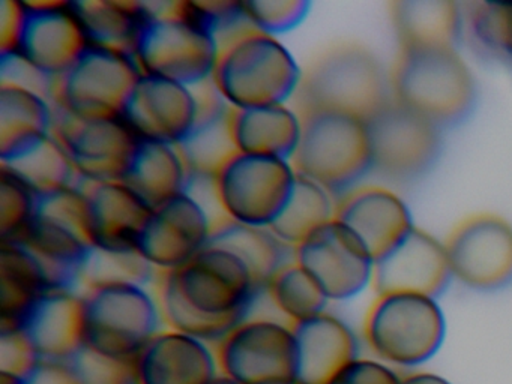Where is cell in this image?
Wrapping results in <instances>:
<instances>
[{
  "label": "cell",
  "mask_w": 512,
  "mask_h": 384,
  "mask_svg": "<svg viewBox=\"0 0 512 384\" xmlns=\"http://www.w3.org/2000/svg\"><path fill=\"white\" fill-rule=\"evenodd\" d=\"M164 326L217 345L253 315L265 287L233 252L209 245L154 285Z\"/></svg>",
  "instance_id": "1"
},
{
  "label": "cell",
  "mask_w": 512,
  "mask_h": 384,
  "mask_svg": "<svg viewBox=\"0 0 512 384\" xmlns=\"http://www.w3.org/2000/svg\"><path fill=\"white\" fill-rule=\"evenodd\" d=\"M302 68L277 36L250 29L224 42L211 81L233 110L274 107L295 98Z\"/></svg>",
  "instance_id": "2"
},
{
  "label": "cell",
  "mask_w": 512,
  "mask_h": 384,
  "mask_svg": "<svg viewBox=\"0 0 512 384\" xmlns=\"http://www.w3.org/2000/svg\"><path fill=\"white\" fill-rule=\"evenodd\" d=\"M391 98L389 72L359 42H340L323 50L302 69L295 110L337 111L367 120Z\"/></svg>",
  "instance_id": "3"
},
{
  "label": "cell",
  "mask_w": 512,
  "mask_h": 384,
  "mask_svg": "<svg viewBox=\"0 0 512 384\" xmlns=\"http://www.w3.org/2000/svg\"><path fill=\"white\" fill-rule=\"evenodd\" d=\"M151 5L133 51L140 71L191 87L211 80L220 42L200 18L193 0Z\"/></svg>",
  "instance_id": "4"
},
{
  "label": "cell",
  "mask_w": 512,
  "mask_h": 384,
  "mask_svg": "<svg viewBox=\"0 0 512 384\" xmlns=\"http://www.w3.org/2000/svg\"><path fill=\"white\" fill-rule=\"evenodd\" d=\"M389 89L392 98L440 128L460 123L475 107V77L452 45L398 48Z\"/></svg>",
  "instance_id": "5"
},
{
  "label": "cell",
  "mask_w": 512,
  "mask_h": 384,
  "mask_svg": "<svg viewBox=\"0 0 512 384\" xmlns=\"http://www.w3.org/2000/svg\"><path fill=\"white\" fill-rule=\"evenodd\" d=\"M292 158L296 173L341 198L373 168L367 123L337 111H305Z\"/></svg>",
  "instance_id": "6"
},
{
  "label": "cell",
  "mask_w": 512,
  "mask_h": 384,
  "mask_svg": "<svg viewBox=\"0 0 512 384\" xmlns=\"http://www.w3.org/2000/svg\"><path fill=\"white\" fill-rule=\"evenodd\" d=\"M0 39V51H14L53 78L88 47L70 0H2Z\"/></svg>",
  "instance_id": "7"
},
{
  "label": "cell",
  "mask_w": 512,
  "mask_h": 384,
  "mask_svg": "<svg viewBox=\"0 0 512 384\" xmlns=\"http://www.w3.org/2000/svg\"><path fill=\"white\" fill-rule=\"evenodd\" d=\"M82 321L85 347L122 359H136L166 327L155 288L142 284L85 288Z\"/></svg>",
  "instance_id": "8"
},
{
  "label": "cell",
  "mask_w": 512,
  "mask_h": 384,
  "mask_svg": "<svg viewBox=\"0 0 512 384\" xmlns=\"http://www.w3.org/2000/svg\"><path fill=\"white\" fill-rule=\"evenodd\" d=\"M446 336V318L434 297L380 294L368 308L364 338L380 362L418 366L436 356Z\"/></svg>",
  "instance_id": "9"
},
{
  "label": "cell",
  "mask_w": 512,
  "mask_h": 384,
  "mask_svg": "<svg viewBox=\"0 0 512 384\" xmlns=\"http://www.w3.org/2000/svg\"><path fill=\"white\" fill-rule=\"evenodd\" d=\"M296 179L292 161L235 152L214 176L218 207L230 221L271 228L286 209Z\"/></svg>",
  "instance_id": "10"
},
{
  "label": "cell",
  "mask_w": 512,
  "mask_h": 384,
  "mask_svg": "<svg viewBox=\"0 0 512 384\" xmlns=\"http://www.w3.org/2000/svg\"><path fill=\"white\" fill-rule=\"evenodd\" d=\"M221 375L238 384L298 381V345L293 326L280 317L250 315L217 345Z\"/></svg>",
  "instance_id": "11"
},
{
  "label": "cell",
  "mask_w": 512,
  "mask_h": 384,
  "mask_svg": "<svg viewBox=\"0 0 512 384\" xmlns=\"http://www.w3.org/2000/svg\"><path fill=\"white\" fill-rule=\"evenodd\" d=\"M140 74L131 54L88 44L56 78L53 105L71 116H118Z\"/></svg>",
  "instance_id": "12"
},
{
  "label": "cell",
  "mask_w": 512,
  "mask_h": 384,
  "mask_svg": "<svg viewBox=\"0 0 512 384\" xmlns=\"http://www.w3.org/2000/svg\"><path fill=\"white\" fill-rule=\"evenodd\" d=\"M365 123L373 168L383 176L416 179L439 158L442 128L392 96Z\"/></svg>",
  "instance_id": "13"
},
{
  "label": "cell",
  "mask_w": 512,
  "mask_h": 384,
  "mask_svg": "<svg viewBox=\"0 0 512 384\" xmlns=\"http://www.w3.org/2000/svg\"><path fill=\"white\" fill-rule=\"evenodd\" d=\"M452 279L470 290L491 293L512 284V224L496 213L461 219L446 237Z\"/></svg>",
  "instance_id": "14"
},
{
  "label": "cell",
  "mask_w": 512,
  "mask_h": 384,
  "mask_svg": "<svg viewBox=\"0 0 512 384\" xmlns=\"http://www.w3.org/2000/svg\"><path fill=\"white\" fill-rule=\"evenodd\" d=\"M53 135L85 182H122L139 137L121 116L77 117L55 108Z\"/></svg>",
  "instance_id": "15"
},
{
  "label": "cell",
  "mask_w": 512,
  "mask_h": 384,
  "mask_svg": "<svg viewBox=\"0 0 512 384\" xmlns=\"http://www.w3.org/2000/svg\"><path fill=\"white\" fill-rule=\"evenodd\" d=\"M295 261L313 276L329 302L353 299L373 281L370 252L335 218L295 246Z\"/></svg>",
  "instance_id": "16"
},
{
  "label": "cell",
  "mask_w": 512,
  "mask_h": 384,
  "mask_svg": "<svg viewBox=\"0 0 512 384\" xmlns=\"http://www.w3.org/2000/svg\"><path fill=\"white\" fill-rule=\"evenodd\" d=\"M215 224L205 206L182 192L151 210L136 251L158 275L172 272L208 246Z\"/></svg>",
  "instance_id": "17"
},
{
  "label": "cell",
  "mask_w": 512,
  "mask_h": 384,
  "mask_svg": "<svg viewBox=\"0 0 512 384\" xmlns=\"http://www.w3.org/2000/svg\"><path fill=\"white\" fill-rule=\"evenodd\" d=\"M199 113L194 87L142 72L119 116L139 138L181 146L193 134Z\"/></svg>",
  "instance_id": "18"
},
{
  "label": "cell",
  "mask_w": 512,
  "mask_h": 384,
  "mask_svg": "<svg viewBox=\"0 0 512 384\" xmlns=\"http://www.w3.org/2000/svg\"><path fill=\"white\" fill-rule=\"evenodd\" d=\"M451 279L445 245L415 225L388 254L374 261L371 285L377 296L412 293L437 299Z\"/></svg>",
  "instance_id": "19"
},
{
  "label": "cell",
  "mask_w": 512,
  "mask_h": 384,
  "mask_svg": "<svg viewBox=\"0 0 512 384\" xmlns=\"http://www.w3.org/2000/svg\"><path fill=\"white\" fill-rule=\"evenodd\" d=\"M335 219L346 225L379 260L415 227L406 201L383 186H356L337 200Z\"/></svg>",
  "instance_id": "20"
},
{
  "label": "cell",
  "mask_w": 512,
  "mask_h": 384,
  "mask_svg": "<svg viewBox=\"0 0 512 384\" xmlns=\"http://www.w3.org/2000/svg\"><path fill=\"white\" fill-rule=\"evenodd\" d=\"M139 384H212L220 377L215 345L164 327L136 359Z\"/></svg>",
  "instance_id": "21"
},
{
  "label": "cell",
  "mask_w": 512,
  "mask_h": 384,
  "mask_svg": "<svg viewBox=\"0 0 512 384\" xmlns=\"http://www.w3.org/2000/svg\"><path fill=\"white\" fill-rule=\"evenodd\" d=\"M89 242L104 251H136L151 207L122 182H86Z\"/></svg>",
  "instance_id": "22"
},
{
  "label": "cell",
  "mask_w": 512,
  "mask_h": 384,
  "mask_svg": "<svg viewBox=\"0 0 512 384\" xmlns=\"http://www.w3.org/2000/svg\"><path fill=\"white\" fill-rule=\"evenodd\" d=\"M40 360L70 359L83 345L82 291L46 294L16 327Z\"/></svg>",
  "instance_id": "23"
},
{
  "label": "cell",
  "mask_w": 512,
  "mask_h": 384,
  "mask_svg": "<svg viewBox=\"0 0 512 384\" xmlns=\"http://www.w3.org/2000/svg\"><path fill=\"white\" fill-rule=\"evenodd\" d=\"M298 345V381L326 384L358 359V339L346 321L325 311L293 324Z\"/></svg>",
  "instance_id": "24"
},
{
  "label": "cell",
  "mask_w": 512,
  "mask_h": 384,
  "mask_svg": "<svg viewBox=\"0 0 512 384\" xmlns=\"http://www.w3.org/2000/svg\"><path fill=\"white\" fill-rule=\"evenodd\" d=\"M55 128V105L46 96L0 84V161L11 164L46 143Z\"/></svg>",
  "instance_id": "25"
},
{
  "label": "cell",
  "mask_w": 512,
  "mask_h": 384,
  "mask_svg": "<svg viewBox=\"0 0 512 384\" xmlns=\"http://www.w3.org/2000/svg\"><path fill=\"white\" fill-rule=\"evenodd\" d=\"M230 131L236 152L292 161L301 140L302 120L295 107L287 104L242 108L232 110Z\"/></svg>",
  "instance_id": "26"
},
{
  "label": "cell",
  "mask_w": 512,
  "mask_h": 384,
  "mask_svg": "<svg viewBox=\"0 0 512 384\" xmlns=\"http://www.w3.org/2000/svg\"><path fill=\"white\" fill-rule=\"evenodd\" d=\"M190 170L175 144L139 138L122 183L151 209L187 191Z\"/></svg>",
  "instance_id": "27"
},
{
  "label": "cell",
  "mask_w": 512,
  "mask_h": 384,
  "mask_svg": "<svg viewBox=\"0 0 512 384\" xmlns=\"http://www.w3.org/2000/svg\"><path fill=\"white\" fill-rule=\"evenodd\" d=\"M52 291L46 267L26 246L0 243V327H16Z\"/></svg>",
  "instance_id": "28"
},
{
  "label": "cell",
  "mask_w": 512,
  "mask_h": 384,
  "mask_svg": "<svg viewBox=\"0 0 512 384\" xmlns=\"http://www.w3.org/2000/svg\"><path fill=\"white\" fill-rule=\"evenodd\" d=\"M389 17L400 48L455 47L463 27L461 6L452 0H395Z\"/></svg>",
  "instance_id": "29"
},
{
  "label": "cell",
  "mask_w": 512,
  "mask_h": 384,
  "mask_svg": "<svg viewBox=\"0 0 512 384\" xmlns=\"http://www.w3.org/2000/svg\"><path fill=\"white\" fill-rule=\"evenodd\" d=\"M88 44L133 56L140 30L152 12L151 2L70 0Z\"/></svg>",
  "instance_id": "30"
},
{
  "label": "cell",
  "mask_w": 512,
  "mask_h": 384,
  "mask_svg": "<svg viewBox=\"0 0 512 384\" xmlns=\"http://www.w3.org/2000/svg\"><path fill=\"white\" fill-rule=\"evenodd\" d=\"M209 245L238 255L265 287L269 279L295 261V248L281 240L269 227H254L223 219L212 231Z\"/></svg>",
  "instance_id": "31"
},
{
  "label": "cell",
  "mask_w": 512,
  "mask_h": 384,
  "mask_svg": "<svg viewBox=\"0 0 512 384\" xmlns=\"http://www.w3.org/2000/svg\"><path fill=\"white\" fill-rule=\"evenodd\" d=\"M337 198L319 183L298 174L292 197L272 231L295 248L305 237L335 218Z\"/></svg>",
  "instance_id": "32"
},
{
  "label": "cell",
  "mask_w": 512,
  "mask_h": 384,
  "mask_svg": "<svg viewBox=\"0 0 512 384\" xmlns=\"http://www.w3.org/2000/svg\"><path fill=\"white\" fill-rule=\"evenodd\" d=\"M265 297L287 323L298 324L322 314L329 299L313 276L296 261L275 273L265 285Z\"/></svg>",
  "instance_id": "33"
},
{
  "label": "cell",
  "mask_w": 512,
  "mask_h": 384,
  "mask_svg": "<svg viewBox=\"0 0 512 384\" xmlns=\"http://www.w3.org/2000/svg\"><path fill=\"white\" fill-rule=\"evenodd\" d=\"M19 174L38 194L85 185L67 152L55 135L34 152L11 164H2Z\"/></svg>",
  "instance_id": "34"
},
{
  "label": "cell",
  "mask_w": 512,
  "mask_h": 384,
  "mask_svg": "<svg viewBox=\"0 0 512 384\" xmlns=\"http://www.w3.org/2000/svg\"><path fill=\"white\" fill-rule=\"evenodd\" d=\"M158 272L137 251L94 248L83 270L82 290L106 284H142L154 287Z\"/></svg>",
  "instance_id": "35"
},
{
  "label": "cell",
  "mask_w": 512,
  "mask_h": 384,
  "mask_svg": "<svg viewBox=\"0 0 512 384\" xmlns=\"http://www.w3.org/2000/svg\"><path fill=\"white\" fill-rule=\"evenodd\" d=\"M466 15L473 39L493 56L512 62V2H472Z\"/></svg>",
  "instance_id": "36"
},
{
  "label": "cell",
  "mask_w": 512,
  "mask_h": 384,
  "mask_svg": "<svg viewBox=\"0 0 512 384\" xmlns=\"http://www.w3.org/2000/svg\"><path fill=\"white\" fill-rule=\"evenodd\" d=\"M0 186V240H16L26 230L38 207V192L19 174L2 165Z\"/></svg>",
  "instance_id": "37"
},
{
  "label": "cell",
  "mask_w": 512,
  "mask_h": 384,
  "mask_svg": "<svg viewBox=\"0 0 512 384\" xmlns=\"http://www.w3.org/2000/svg\"><path fill=\"white\" fill-rule=\"evenodd\" d=\"M76 384H139L134 359H122L82 347L65 360Z\"/></svg>",
  "instance_id": "38"
},
{
  "label": "cell",
  "mask_w": 512,
  "mask_h": 384,
  "mask_svg": "<svg viewBox=\"0 0 512 384\" xmlns=\"http://www.w3.org/2000/svg\"><path fill=\"white\" fill-rule=\"evenodd\" d=\"M242 3L254 29L277 38L301 26L311 6L305 0H251Z\"/></svg>",
  "instance_id": "39"
},
{
  "label": "cell",
  "mask_w": 512,
  "mask_h": 384,
  "mask_svg": "<svg viewBox=\"0 0 512 384\" xmlns=\"http://www.w3.org/2000/svg\"><path fill=\"white\" fill-rule=\"evenodd\" d=\"M56 78L35 68L14 51H0V84H13L34 90L53 102Z\"/></svg>",
  "instance_id": "40"
},
{
  "label": "cell",
  "mask_w": 512,
  "mask_h": 384,
  "mask_svg": "<svg viewBox=\"0 0 512 384\" xmlns=\"http://www.w3.org/2000/svg\"><path fill=\"white\" fill-rule=\"evenodd\" d=\"M38 362L34 348L19 330L0 327V374L28 377Z\"/></svg>",
  "instance_id": "41"
},
{
  "label": "cell",
  "mask_w": 512,
  "mask_h": 384,
  "mask_svg": "<svg viewBox=\"0 0 512 384\" xmlns=\"http://www.w3.org/2000/svg\"><path fill=\"white\" fill-rule=\"evenodd\" d=\"M326 384H401V377L380 360L358 357Z\"/></svg>",
  "instance_id": "42"
},
{
  "label": "cell",
  "mask_w": 512,
  "mask_h": 384,
  "mask_svg": "<svg viewBox=\"0 0 512 384\" xmlns=\"http://www.w3.org/2000/svg\"><path fill=\"white\" fill-rule=\"evenodd\" d=\"M26 378L31 384H76L65 360H40Z\"/></svg>",
  "instance_id": "43"
},
{
  "label": "cell",
  "mask_w": 512,
  "mask_h": 384,
  "mask_svg": "<svg viewBox=\"0 0 512 384\" xmlns=\"http://www.w3.org/2000/svg\"><path fill=\"white\" fill-rule=\"evenodd\" d=\"M401 384H452L446 378L431 372H415V374L401 377Z\"/></svg>",
  "instance_id": "44"
},
{
  "label": "cell",
  "mask_w": 512,
  "mask_h": 384,
  "mask_svg": "<svg viewBox=\"0 0 512 384\" xmlns=\"http://www.w3.org/2000/svg\"><path fill=\"white\" fill-rule=\"evenodd\" d=\"M0 384H31L26 377H16V375L0 374Z\"/></svg>",
  "instance_id": "45"
},
{
  "label": "cell",
  "mask_w": 512,
  "mask_h": 384,
  "mask_svg": "<svg viewBox=\"0 0 512 384\" xmlns=\"http://www.w3.org/2000/svg\"><path fill=\"white\" fill-rule=\"evenodd\" d=\"M212 384H238L236 381L230 380V378L224 377V375H220L217 380Z\"/></svg>",
  "instance_id": "46"
},
{
  "label": "cell",
  "mask_w": 512,
  "mask_h": 384,
  "mask_svg": "<svg viewBox=\"0 0 512 384\" xmlns=\"http://www.w3.org/2000/svg\"><path fill=\"white\" fill-rule=\"evenodd\" d=\"M290 384H302V383H299V381H295V383H290Z\"/></svg>",
  "instance_id": "47"
}]
</instances>
